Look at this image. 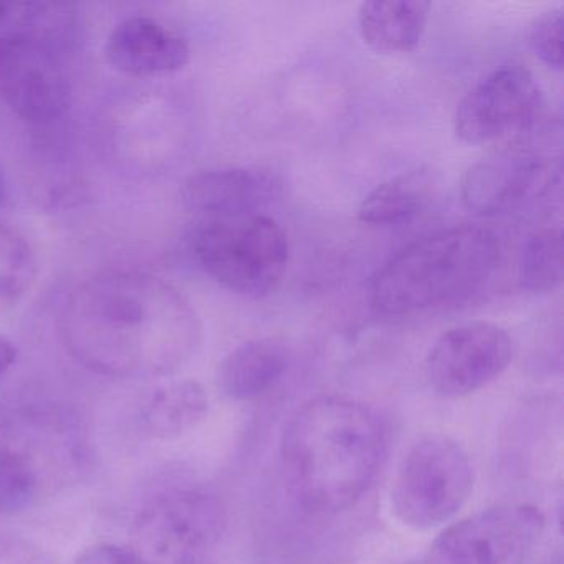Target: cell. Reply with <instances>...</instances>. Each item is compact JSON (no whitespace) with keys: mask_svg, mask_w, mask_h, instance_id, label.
<instances>
[{"mask_svg":"<svg viewBox=\"0 0 564 564\" xmlns=\"http://www.w3.org/2000/svg\"><path fill=\"white\" fill-rule=\"evenodd\" d=\"M58 332L67 351L111 378H166L187 365L203 338L199 315L173 283L113 270L77 286Z\"/></svg>","mask_w":564,"mask_h":564,"instance_id":"6da1fadb","label":"cell"},{"mask_svg":"<svg viewBox=\"0 0 564 564\" xmlns=\"http://www.w3.org/2000/svg\"><path fill=\"white\" fill-rule=\"evenodd\" d=\"M388 448V424L372 405L328 394L290 417L280 460L286 487L303 510L335 514L368 494Z\"/></svg>","mask_w":564,"mask_h":564,"instance_id":"7a4b0ae2","label":"cell"},{"mask_svg":"<svg viewBox=\"0 0 564 564\" xmlns=\"http://www.w3.org/2000/svg\"><path fill=\"white\" fill-rule=\"evenodd\" d=\"M503 262L500 234L460 224L421 237L376 273L371 303L381 315L414 316L470 302Z\"/></svg>","mask_w":564,"mask_h":564,"instance_id":"3957f363","label":"cell"},{"mask_svg":"<svg viewBox=\"0 0 564 564\" xmlns=\"http://www.w3.org/2000/svg\"><path fill=\"white\" fill-rule=\"evenodd\" d=\"M191 253L199 269L223 289L260 300L282 283L290 243L283 227L260 213L199 220L191 237Z\"/></svg>","mask_w":564,"mask_h":564,"instance_id":"277c9868","label":"cell"},{"mask_svg":"<svg viewBox=\"0 0 564 564\" xmlns=\"http://www.w3.org/2000/svg\"><path fill=\"white\" fill-rule=\"evenodd\" d=\"M474 467L465 448L442 434L425 435L405 452L391 490L395 518L414 530L451 521L474 491Z\"/></svg>","mask_w":564,"mask_h":564,"instance_id":"5b68a950","label":"cell"},{"mask_svg":"<svg viewBox=\"0 0 564 564\" xmlns=\"http://www.w3.org/2000/svg\"><path fill=\"white\" fill-rule=\"evenodd\" d=\"M226 527V507L217 495L180 488L154 498L138 513L128 546L144 564H199Z\"/></svg>","mask_w":564,"mask_h":564,"instance_id":"8992f818","label":"cell"},{"mask_svg":"<svg viewBox=\"0 0 564 564\" xmlns=\"http://www.w3.org/2000/svg\"><path fill=\"white\" fill-rule=\"evenodd\" d=\"M0 29V100L22 120L51 124L70 111L74 87L64 47L6 22Z\"/></svg>","mask_w":564,"mask_h":564,"instance_id":"52a82bcc","label":"cell"},{"mask_svg":"<svg viewBox=\"0 0 564 564\" xmlns=\"http://www.w3.org/2000/svg\"><path fill=\"white\" fill-rule=\"evenodd\" d=\"M544 517L531 505H505L448 524L434 543L442 564H531Z\"/></svg>","mask_w":564,"mask_h":564,"instance_id":"ba28073f","label":"cell"},{"mask_svg":"<svg viewBox=\"0 0 564 564\" xmlns=\"http://www.w3.org/2000/svg\"><path fill=\"white\" fill-rule=\"evenodd\" d=\"M543 107L540 85L520 64L501 65L458 100L454 130L464 143H494L528 130Z\"/></svg>","mask_w":564,"mask_h":564,"instance_id":"9c48e42d","label":"cell"},{"mask_svg":"<svg viewBox=\"0 0 564 564\" xmlns=\"http://www.w3.org/2000/svg\"><path fill=\"white\" fill-rule=\"evenodd\" d=\"M513 359V339L490 322L447 329L425 358V378L435 394L465 398L500 378Z\"/></svg>","mask_w":564,"mask_h":564,"instance_id":"30bf717a","label":"cell"},{"mask_svg":"<svg viewBox=\"0 0 564 564\" xmlns=\"http://www.w3.org/2000/svg\"><path fill=\"white\" fill-rule=\"evenodd\" d=\"M547 186V164L533 148L510 144L490 151L465 171L462 203L480 216L517 209Z\"/></svg>","mask_w":564,"mask_h":564,"instance_id":"8fae6325","label":"cell"},{"mask_svg":"<svg viewBox=\"0 0 564 564\" xmlns=\"http://www.w3.org/2000/svg\"><path fill=\"white\" fill-rule=\"evenodd\" d=\"M279 193L280 183L272 171L214 167L187 177L181 187V200L187 213L200 220H219L260 214Z\"/></svg>","mask_w":564,"mask_h":564,"instance_id":"7c38bea8","label":"cell"},{"mask_svg":"<svg viewBox=\"0 0 564 564\" xmlns=\"http://www.w3.org/2000/svg\"><path fill=\"white\" fill-rule=\"evenodd\" d=\"M108 64L134 78L176 74L189 64V45L163 22L147 15L124 19L105 45Z\"/></svg>","mask_w":564,"mask_h":564,"instance_id":"4fadbf2b","label":"cell"},{"mask_svg":"<svg viewBox=\"0 0 564 564\" xmlns=\"http://www.w3.org/2000/svg\"><path fill=\"white\" fill-rule=\"evenodd\" d=\"M209 411L206 389L193 379L156 386L138 405V425L147 437L170 442L199 427Z\"/></svg>","mask_w":564,"mask_h":564,"instance_id":"5bb4252c","label":"cell"},{"mask_svg":"<svg viewBox=\"0 0 564 564\" xmlns=\"http://www.w3.org/2000/svg\"><path fill=\"white\" fill-rule=\"evenodd\" d=\"M429 15L424 0H371L359 6V32L378 54H409L421 44Z\"/></svg>","mask_w":564,"mask_h":564,"instance_id":"9a60e30c","label":"cell"},{"mask_svg":"<svg viewBox=\"0 0 564 564\" xmlns=\"http://www.w3.org/2000/svg\"><path fill=\"white\" fill-rule=\"evenodd\" d=\"M289 358L273 339H250L229 352L217 369V386L232 401H253L282 381Z\"/></svg>","mask_w":564,"mask_h":564,"instance_id":"2e32d148","label":"cell"},{"mask_svg":"<svg viewBox=\"0 0 564 564\" xmlns=\"http://www.w3.org/2000/svg\"><path fill=\"white\" fill-rule=\"evenodd\" d=\"M432 196V176L425 170L398 174L378 184L359 204V223L391 227L414 220Z\"/></svg>","mask_w":564,"mask_h":564,"instance_id":"e0dca14e","label":"cell"},{"mask_svg":"<svg viewBox=\"0 0 564 564\" xmlns=\"http://www.w3.org/2000/svg\"><path fill=\"white\" fill-rule=\"evenodd\" d=\"M39 259L31 240L0 224V313L15 308L34 286Z\"/></svg>","mask_w":564,"mask_h":564,"instance_id":"ac0fdd59","label":"cell"},{"mask_svg":"<svg viewBox=\"0 0 564 564\" xmlns=\"http://www.w3.org/2000/svg\"><path fill=\"white\" fill-rule=\"evenodd\" d=\"M521 289L546 295L563 282V234L560 229H543L531 234L521 247L518 262Z\"/></svg>","mask_w":564,"mask_h":564,"instance_id":"d6986e66","label":"cell"},{"mask_svg":"<svg viewBox=\"0 0 564 564\" xmlns=\"http://www.w3.org/2000/svg\"><path fill=\"white\" fill-rule=\"evenodd\" d=\"M39 494V475L29 457L0 448V514L28 510Z\"/></svg>","mask_w":564,"mask_h":564,"instance_id":"ffe728a7","label":"cell"},{"mask_svg":"<svg viewBox=\"0 0 564 564\" xmlns=\"http://www.w3.org/2000/svg\"><path fill=\"white\" fill-rule=\"evenodd\" d=\"M528 45L541 64L554 72L563 70V9H551L534 19Z\"/></svg>","mask_w":564,"mask_h":564,"instance_id":"44dd1931","label":"cell"},{"mask_svg":"<svg viewBox=\"0 0 564 564\" xmlns=\"http://www.w3.org/2000/svg\"><path fill=\"white\" fill-rule=\"evenodd\" d=\"M75 564H144L130 546L105 543L97 544L82 554Z\"/></svg>","mask_w":564,"mask_h":564,"instance_id":"7402d4cb","label":"cell"},{"mask_svg":"<svg viewBox=\"0 0 564 564\" xmlns=\"http://www.w3.org/2000/svg\"><path fill=\"white\" fill-rule=\"evenodd\" d=\"M18 346L14 341L0 335V376H4L18 361Z\"/></svg>","mask_w":564,"mask_h":564,"instance_id":"603a6c76","label":"cell"},{"mask_svg":"<svg viewBox=\"0 0 564 564\" xmlns=\"http://www.w3.org/2000/svg\"><path fill=\"white\" fill-rule=\"evenodd\" d=\"M6 197H8V181H6L4 173L0 171V206L4 204Z\"/></svg>","mask_w":564,"mask_h":564,"instance_id":"cb8c5ba5","label":"cell"},{"mask_svg":"<svg viewBox=\"0 0 564 564\" xmlns=\"http://www.w3.org/2000/svg\"><path fill=\"white\" fill-rule=\"evenodd\" d=\"M404 564H442L441 561L435 560V557H431V560H415V561H408V563Z\"/></svg>","mask_w":564,"mask_h":564,"instance_id":"d4e9b609","label":"cell"}]
</instances>
